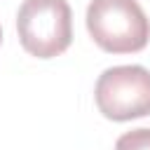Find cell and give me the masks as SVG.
Segmentation results:
<instances>
[{
  "label": "cell",
  "mask_w": 150,
  "mask_h": 150,
  "mask_svg": "<svg viewBox=\"0 0 150 150\" xmlns=\"http://www.w3.org/2000/svg\"><path fill=\"white\" fill-rule=\"evenodd\" d=\"M115 150H150V129H131L115 141Z\"/></svg>",
  "instance_id": "4"
},
{
  "label": "cell",
  "mask_w": 150,
  "mask_h": 150,
  "mask_svg": "<svg viewBox=\"0 0 150 150\" xmlns=\"http://www.w3.org/2000/svg\"><path fill=\"white\" fill-rule=\"evenodd\" d=\"M87 30L108 54H134L150 42V19L136 0H91Z\"/></svg>",
  "instance_id": "1"
},
{
  "label": "cell",
  "mask_w": 150,
  "mask_h": 150,
  "mask_svg": "<svg viewBox=\"0 0 150 150\" xmlns=\"http://www.w3.org/2000/svg\"><path fill=\"white\" fill-rule=\"evenodd\" d=\"M21 47L38 59H54L73 42V12L66 0H23L16 12Z\"/></svg>",
  "instance_id": "2"
},
{
  "label": "cell",
  "mask_w": 150,
  "mask_h": 150,
  "mask_svg": "<svg viewBox=\"0 0 150 150\" xmlns=\"http://www.w3.org/2000/svg\"><path fill=\"white\" fill-rule=\"evenodd\" d=\"M0 45H2V28H0Z\"/></svg>",
  "instance_id": "5"
},
{
  "label": "cell",
  "mask_w": 150,
  "mask_h": 150,
  "mask_svg": "<svg viewBox=\"0 0 150 150\" xmlns=\"http://www.w3.org/2000/svg\"><path fill=\"white\" fill-rule=\"evenodd\" d=\"M98 112L112 122L150 115V70L143 66H112L94 87Z\"/></svg>",
  "instance_id": "3"
}]
</instances>
